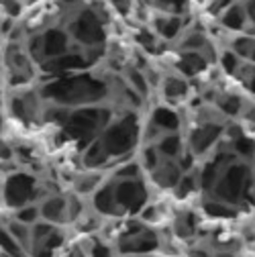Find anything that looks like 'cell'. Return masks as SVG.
<instances>
[{"label": "cell", "instance_id": "obj_10", "mask_svg": "<svg viewBox=\"0 0 255 257\" xmlns=\"http://www.w3.org/2000/svg\"><path fill=\"white\" fill-rule=\"evenodd\" d=\"M196 224H198V220H196L194 214H182V216L176 220V224H174V231H176V235H178L180 239H188V237L194 235Z\"/></svg>", "mask_w": 255, "mask_h": 257}, {"label": "cell", "instance_id": "obj_17", "mask_svg": "<svg viewBox=\"0 0 255 257\" xmlns=\"http://www.w3.org/2000/svg\"><path fill=\"white\" fill-rule=\"evenodd\" d=\"M76 257H110L108 249L104 245H92V247H82L80 251H76Z\"/></svg>", "mask_w": 255, "mask_h": 257}, {"label": "cell", "instance_id": "obj_9", "mask_svg": "<svg viewBox=\"0 0 255 257\" xmlns=\"http://www.w3.org/2000/svg\"><path fill=\"white\" fill-rule=\"evenodd\" d=\"M198 186H200V184H198V172L180 176L178 184L174 186V188H176V196H178V198H186V196L192 194V192H196Z\"/></svg>", "mask_w": 255, "mask_h": 257}, {"label": "cell", "instance_id": "obj_21", "mask_svg": "<svg viewBox=\"0 0 255 257\" xmlns=\"http://www.w3.org/2000/svg\"><path fill=\"white\" fill-rule=\"evenodd\" d=\"M155 120L157 124H162V126H168V128H174L176 126V116L172 112H164V110H159L155 114Z\"/></svg>", "mask_w": 255, "mask_h": 257}, {"label": "cell", "instance_id": "obj_22", "mask_svg": "<svg viewBox=\"0 0 255 257\" xmlns=\"http://www.w3.org/2000/svg\"><path fill=\"white\" fill-rule=\"evenodd\" d=\"M180 92H184V84L178 82V80H170L168 86H166V94H168V96H176V94H180Z\"/></svg>", "mask_w": 255, "mask_h": 257}, {"label": "cell", "instance_id": "obj_5", "mask_svg": "<svg viewBox=\"0 0 255 257\" xmlns=\"http://www.w3.org/2000/svg\"><path fill=\"white\" fill-rule=\"evenodd\" d=\"M39 216H43L51 224H61L66 222V198L61 196H49L45 202L39 206Z\"/></svg>", "mask_w": 255, "mask_h": 257}, {"label": "cell", "instance_id": "obj_15", "mask_svg": "<svg viewBox=\"0 0 255 257\" xmlns=\"http://www.w3.org/2000/svg\"><path fill=\"white\" fill-rule=\"evenodd\" d=\"M104 159H106V155H104V151H102L100 143H96V145H94V147L86 153L84 162H86V166H88V168H96V166H100V164L104 162Z\"/></svg>", "mask_w": 255, "mask_h": 257}, {"label": "cell", "instance_id": "obj_27", "mask_svg": "<svg viewBox=\"0 0 255 257\" xmlns=\"http://www.w3.org/2000/svg\"><path fill=\"white\" fill-rule=\"evenodd\" d=\"M70 257H76V251H74V253H70Z\"/></svg>", "mask_w": 255, "mask_h": 257}, {"label": "cell", "instance_id": "obj_3", "mask_svg": "<svg viewBox=\"0 0 255 257\" xmlns=\"http://www.w3.org/2000/svg\"><path fill=\"white\" fill-rule=\"evenodd\" d=\"M247 180V172L243 168H229L227 174L222 176L214 188V194L218 200L227 202V204H237L241 198V190Z\"/></svg>", "mask_w": 255, "mask_h": 257}, {"label": "cell", "instance_id": "obj_8", "mask_svg": "<svg viewBox=\"0 0 255 257\" xmlns=\"http://www.w3.org/2000/svg\"><path fill=\"white\" fill-rule=\"evenodd\" d=\"M13 239L23 247V249H29L31 247V224H25L21 220H13L9 222V229H7Z\"/></svg>", "mask_w": 255, "mask_h": 257}, {"label": "cell", "instance_id": "obj_14", "mask_svg": "<svg viewBox=\"0 0 255 257\" xmlns=\"http://www.w3.org/2000/svg\"><path fill=\"white\" fill-rule=\"evenodd\" d=\"M17 220L25 222V224H33L39 220V206L35 204H25L17 208Z\"/></svg>", "mask_w": 255, "mask_h": 257}, {"label": "cell", "instance_id": "obj_16", "mask_svg": "<svg viewBox=\"0 0 255 257\" xmlns=\"http://www.w3.org/2000/svg\"><path fill=\"white\" fill-rule=\"evenodd\" d=\"M82 210H84V204L80 202L78 196H70V198H66V218H68V220H76V218H80Z\"/></svg>", "mask_w": 255, "mask_h": 257}, {"label": "cell", "instance_id": "obj_25", "mask_svg": "<svg viewBox=\"0 0 255 257\" xmlns=\"http://www.w3.org/2000/svg\"><path fill=\"white\" fill-rule=\"evenodd\" d=\"M190 257H212L208 251H204V249H192L190 251Z\"/></svg>", "mask_w": 255, "mask_h": 257}, {"label": "cell", "instance_id": "obj_7", "mask_svg": "<svg viewBox=\"0 0 255 257\" xmlns=\"http://www.w3.org/2000/svg\"><path fill=\"white\" fill-rule=\"evenodd\" d=\"M180 176H182V170L176 164H172V162L162 166V168L157 166L153 170V180L157 182V186H162V188H174L178 184Z\"/></svg>", "mask_w": 255, "mask_h": 257}, {"label": "cell", "instance_id": "obj_13", "mask_svg": "<svg viewBox=\"0 0 255 257\" xmlns=\"http://www.w3.org/2000/svg\"><path fill=\"white\" fill-rule=\"evenodd\" d=\"M204 210L206 214L214 216V218H227V216H233V210L227 202H222V200H212V202H204Z\"/></svg>", "mask_w": 255, "mask_h": 257}, {"label": "cell", "instance_id": "obj_11", "mask_svg": "<svg viewBox=\"0 0 255 257\" xmlns=\"http://www.w3.org/2000/svg\"><path fill=\"white\" fill-rule=\"evenodd\" d=\"M0 249H3L7 255H11V257H25V249L5 229H0Z\"/></svg>", "mask_w": 255, "mask_h": 257}, {"label": "cell", "instance_id": "obj_24", "mask_svg": "<svg viewBox=\"0 0 255 257\" xmlns=\"http://www.w3.org/2000/svg\"><path fill=\"white\" fill-rule=\"evenodd\" d=\"M0 159H3V162H11V159H13L11 147L7 143H3V141H0Z\"/></svg>", "mask_w": 255, "mask_h": 257}, {"label": "cell", "instance_id": "obj_26", "mask_svg": "<svg viewBox=\"0 0 255 257\" xmlns=\"http://www.w3.org/2000/svg\"><path fill=\"white\" fill-rule=\"evenodd\" d=\"M0 257H11V255H7V253H3V255H0Z\"/></svg>", "mask_w": 255, "mask_h": 257}, {"label": "cell", "instance_id": "obj_6", "mask_svg": "<svg viewBox=\"0 0 255 257\" xmlns=\"http://www.w3.org/2000/svg\"><path fill=\"white\" fill-rule=\"evenodd\" d=\"M94 208L100 214H116L118 206L114 202V184H106L94 192Z\"/></svg>", "mask_w": 255, "mask_h": 257}, {"label": "cell", "instance_id": "obj_28", "mask_svg": "<svg viewBox=\"0 0 255 257\" xmlns=\"http://www.w3.org/2000/svg\"><path fill=\"white\" fill-rule=\"evenodd\" d=\"M137 257H147V255H137Z\"/></svg>", "mask_w": 255, "mask_h": 257}, {"label": "cell", "instance_id": "obj_19", "mask_svg": "<svg viewBox=\"0 0 255 257\" xmlns=\"http://www.w3.org/2000/svg\"><path fill=\"white\" fill-rule=\"evenodd\" d=\"M143 166H145V170H149V172H153V170L159 166V159H157L155 149H147V151L143 153Z\"/></svg>", "mask_w": 255, "mask_h": 257}, {"label": "cell", "instance_id": "obj_4", "mask_svg": "<svg viewBox=\"0 0 255 257\" xmlns=\"http://www.w3.org/2000/svg\"><path fill=\"white\" fill-rule=\"evenodd\" d=\"M120 253H135L145 255L153 249H157V237L151 231H145L143 224H135L131 231H126L120 239Z\"/></svg>", "mask_w": 255, "mask_h": 257}, {"label": "cell", "instance_id": "obj_12", "mask_svg": "<svg viewBox=\"0 0 255 257\" xmlns=\"http://www.w3.org/2000/svg\"><path fill=\"white\" fill-rule=\"evenodd\" d=\"M100 186V176L98 174H86L76 182V192L78 194H90Z\"/></svg>", "mask_w": 255, "mask_h": 257}, {"label": "cell", "instance_id": "obj_1", "mask_svg": "<svg viewBox=\"0 0 255 257\" xmlns=\"http://www.w3.org/2000/svg\"><path fill=\"white\" fill-rule=\"evenodd\" d=\"M3 196H5V202L13 208L25 206L27 202L35 200L39 196L37 182H35V178H31L27 174H13L5 184Z\"/></svg>", "mask_w": 255, "mask_h": 257}, {"label": "cell", "instance_id": "obj_2", "mask_svg": "<svg viewBox=\"0 0 255 257\" xmlns=\"http://www.w3.org/2000/svg\"><path fill=\"white\" fill-rule=\"evenodd\" d=\"M114 202H116L118 210L139 212L147 202V188L137 178L120 180L118 184H114Z\"/></svg>", "mask_w": 255, "mask_h": 257}, {"label": "cell", "instance_id": "obj_20", "mask_svg": "<svg viewBox=\"0 0 255 257\" xmlns=\"http://www.w3.org/2000/svg\"><path fill=\"white\" fill-rule=\"evenodd\" d=\"M116 176H118V180H135V178H139V166L137 164L124 166Z\"/></svg>", "mask_w": 255, "mask_h": 257}, {"label": "cell", "instance_id": "obj_18", "mask_svg": "<svg viewBox=\"0 0 255 257\" xmlns=\"http://www.w3.org/2000/svg\"><path fill=\"white\" fill-rule=\"evenodd\" d=\"M159 151H162L164 155L168 157H176L180 153V139L178 137H168L162 141V145H159Z\"/></svg>", "mask_w": 255, "mask_h": 257}, {"label": "cell", "instance_id": "obj_23", "mask_svg": "<svg viewBox=\"0 0 255 257\" xmlns=\"http://www.w3.org/2000/svg\"><path fill=\"white\" fill-rule=\"evenodd\" d=\"M141 216H143V220H157V208L155 206H143L141 208Z\"/></svg>", "mask_w": 255, "mask_h": 257}]
</instances>
